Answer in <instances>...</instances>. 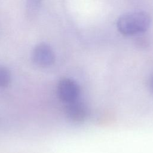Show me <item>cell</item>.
I'll return each mask as SVG.
<instances>
[{"label": "cell", "instance_id": "obj_5", "mask_svg": "<svg viewBox=\"0 0 153 153\" xmlns=\"http://www.w3.org/2000/svg\"><path fill=\"white\" fill-rule=\"evenodd\" d=\"M11 81V74L6 67L0 66V87L8 86Z\"/></svg>", "mask_w": 153, "mask_h": 153}, {"label": "cell", "instance_id": "obj_1", "mask_svg": "<svg viewBox=\"0 0 153 153\" xmlns=\"http://www.w3.org/2000/svg\"><path fill=\"white\" fill-rule=\"evenodd\" d=\"M151 17L143 11L129 12L121 15L117 21L118 31L126 36H134L144 33L149 28Z\"/></svg>", "mask_w": 153, "mask_h": 153}, {"label": "cell", "instance_id": "obj_3", "mask_svg": "<svg viewBox=\"0 0 153 153\" xmlns=\"http://www.w3.org/2000/svg\"><path fill=\"white\" fill-rule=\"evenodd\" d=\"M55 54L51 47L42 42L36 45L32 53L33 62L38 66L47 68L51 66L55 62Z\"/></svg>", "mask_w": 153, "mask_h": 153}, {"label": "cell", "instance_id": "obj_7", "mask_svg": "<svg viewBox=\"0 0 153 153\" xmlns=\"http://www.w3.org/2000/svg\"><path fill=\"white\" fill-rule=\"evenodd\" d=\"M136 45L140 48H146L149 45L148 39L143 36H139L135 42Z\"/></svg>", "mask_w": 153, "mask_h": 153}, {"label": "cell", "instance_id": "obj_6", "mask_svg": "<svg viewBox=\"0 0 153 153\" xmlns=\"http://www.w3.org/2000/svg\"><path fill=\"white\" fill-rule=\"evenodd\" d=\"M42 0H27L26 7L29 14H35L39 9Z\"/></svg>", "mask_w": 153, "mask_h": 153}, {"label": "cell", "instance_id": "obj_8", "mask_svg": "<svg viewBox=\"0 0 153 153\" xmlns=\"http://www.w3.org/2000/svg\"><path fill=\"white\" fill-rule=\"evenodd\" d=\"M152 88H153V80H152Z\"/></svg>", "mask_w": 153, "mask_h": 153}, {"label": "cell", "instance_id": "obj_4", "mask_svg": "<svg viewBox=\"0 0 153 153\" xmlns=\"http://www.w3.org/2000/svg\"><path fill=\"white\" fill-rule=\"evenodd\" d=\"M65 114L71 121L79 123L85 120L87 116V108L84 103L76 100L66 103Z\"/></svg>", "mask_w": 153, "mask_h": 153}, {"label": "cell", "instance_id": "obj_2", "mask_svg": "<svg viewBox=\"0 0 153 153\" xmlns=\"http://www.w3.org/2000/svg\"><path fill=\"white\" fill-rule=\"evenodd\" d=\"M57 93L59 99L68 103L78 100L80 88L78 83L73 79L63 78L58 82Z\"/></svg>", "mask_w": 153, "mask_h": 153}]
</instances>
